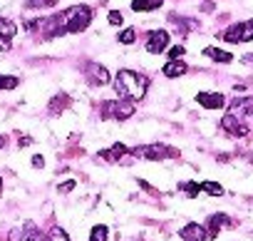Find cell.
Segmentation results:
<instances>
[{"instance_id":"cell-9","label":"cell","mask_w":253,"mask_h":241,"mask_svg":"<svg viewBox=\"0 0 253 241\" xmlns=\"http://www.w3.org/2000/svg\"><path fill=\"white\" fill-rule=\"evenodd\" d=\"M221 127H223L228 135H233V137H246V135H248V125H243L241 119H238L236 114H231V112L221 119Z\"/></svg>"},{"instance_id":"cell-5","label":"cell","mask_w":253,"mask_h":241,"mask_svg":"<svg viewBox=\"0 0 253 241\" xmlns=\"http://www.w3.org/2000/svg\"><path fill=\"white\" fill-rule=\"evenodd\" d=\"M221 38H223L226 43H251V40H253V20L236 23V25L226 28Z\"/></svg>"},{"instance_id":"cell-22","label":"cell","mask_w":253,"mask_h":241,"mask_svg":"<svg viewBox=\"0 0 253 241\" xmlns=\"http://www.w3.org/2000/svg\"><path fill=\"white\" fill-rule=\"evenodd\" d=\"M57 0H28V8H52Z\"/></svg>"},{"instance_id":"cell-29","label":"cell","mask_w":253,"mask_h":241,"mask_svg":"<svg viewBox=\"0 0 253 241\" xmlns=\"http://www.w3.org/2000/svg\"><path fill=\"white\" fill-rule=\"evenodd\" d=\"M8 241H23V236H20V231L15 229V231H10V236H8Z\"/></svg>"},{"instance_id":"cell-32","label":"cell","mask_w":253,"mask_h":241,"mask_svg":"<svg viewBox=\"0 0 253 241\" xmlns=\"http://www.w3.org/2000/svg\"><path fill=\"white\" fill-rule=\"evenodd\" d=\"M0 189H3V179H0Z\"/></svg>"},{"instance_id":"cell-14","label":"cell","mask_w":253,"mask_h":241,"mask_svg":"<svg viewBox=\"0 0 253 241\" xmlns=\"http://www.w3.org/2000/svg\"><path fill=\"white\" fill-rule=\"evenodd\" d=\"M186 70H189V67H186V62H181V60H169V62L164 65V70H162V72H164L167 77H181Z\"/></svg>"},{"instance_id":"cell-17","label":"cell","mask_w":253,"mask_h":241,"mask_svg":"<svg viewBox=\"0 0 253 241\" xmlns=\"http://www.w3.org/2000/svg\"><path fill=\"white\" fill-rule=\"evenodd\" d=\"M201 192H206V194H211V196H221V194H223V187L216 184V182H204V184H201Z\"/></svg>"},{"instance_id":"cell-10","label":"cell","mask_w":253,"mask_h":241,"mask_svg":"<svg viewBox=\"0 0 253 241\" xmlns=\"http://www.w3.org/2000/svg\"><path fill=\"white\" fill-rule=\"evenodd\" d=\"M196 102L201 107H206V109H221L226 104V97L218 95V92H199L196 95Z\"/></svg>"},{"instance_id":"cell-20","label":"cell","mask_w":253,"mask_h":241,"mask_svg":"<svg viewBox=\"0 0 253 241\" xmlns=\"http://www.w3.org/2000/svg\"><path fill=\"white\" fill-rule=\"evenodd\" d=\"M89 241H107V226H94L92 234H89Z\"/></svg>"},{"instance_id":"cell-1","label":"cell","mask_w":253,"mask_h":241,"mask_svg":"<svg viewBox=\"0 0 253 241\" xmlns=\"http://www.w3.org/2000/svg\"><path fill=\"white\" fill-rule=\"evenodd\" d=\"M147 87H149V80L132 70H119L114 77V90L122 99H132V102L142 99L147 95Z\"/></svg>"},{"instance_id":"cell-25","label":"cell","mask_w":253,"mask_h":241,"mask_svg":"<svg viewBox=\"0 0 253 241\" xmlns=\"http://www.w3.org/2000/svg\"><path fill=\"white\" fill-rule=\"evenodd\" d=\"M122 20H124V18H122L119 10H112V13H109V23H112V25H122Z\"/></svg>"},{"instance_id":"cell-16","label":"cell","mask_w":253,"mask_h":241,"mask_svg":"<svg viewBox=\"0 0 253 241\" xmlns=\"http://www.w3.org/2000/svg\"><path fill=\"white\" fill-rule=\"evenodd\" d=\"M204 55H206V57H211V60H216V62H231V60H233V55H231V52L218 50V48H206V50H204Z\"/></svg>"},{"instance_id":"cell-13","label":"cell","mask_w":253,"mask_h":241,"mask_svg":"<svg viewBox=\"0 0 253 241\" xmlns=\"http://www.w3.org/2000/svg\"><path fill=\"white\" fill-rule=\"evenodd\" d=\"M228 224H231V219H228L226 214H213V216L209 219V229H206V231H209V239H213V236L221 231V226H228Z\"/></svg>"},{"instance_id":"cell-11","label":"cell","mask_w":253,"mask_h":241,"mask_svg":"<svg viewBox=\"0 0 253 241\" xmlns=\"http://www.w3.org/2000/svg\"><path fill=\"white\" fill-rule=\"evenodd\" d=\"M181 239H186V241H206L209 239V231L201 224H186L181 229Z\"/></svg>"},{"instance_id":"cell-19","label":"cell","mask_w":253,"mask_h":241,"mask_svg":"<svg viewBox=\"0 0 253 241\" xmlns=\"http://www.w3.org/2000/svg\"><path fill=\"white\" fill-rule=\"evenodd\" d=\"M67 104H70V97H67V95H60V97H55V99L50 102V109L57 112V109H65Z\"/></svg>"},{"instance_id":"cell-21","label":"cell","mask_w":253,"mask_h":241,"mask_svg":"<svg viewBox=\"0 0 253 241\" xmlns=\"http://www.w3.org/2000/svg\"><path fill=\"white\" fill-rule=\"evenodd\" d=\"M13 87H18V77L0 75V90H13Z\"/></svg>"},{"instance_id":"cell-28","label":"cell","mask_w":253,"mask_h":241,"mask_svg":"<svg viewBox=\"0 0 253 241\" xmlns=\"http://www.w3.org/2000/svg\"><path fill=\"white\" fill-rule=\"evenodd\" d=\"M75 189V182H65V184H60V194H67V192H72Z\"/></svg>"},{"instance_id":"cell-24","label":"cell","mask_w":253,"mask_h":241,"mask_svg":"<svg viewBox=\"0 0 253 241\" xmlns=\"http://www.w3.org/2000/svg\"><path fill=\"white\" fill-rule=\"evenodd\" d=\"M50 241H70V236H67L62 229H52V231H50Z\"/></svg>"},{"instance_id":"cell-6","label":"cell","mask_w":253,"mask_h":241,"mask_svg":"<svg viewBox=\"0 0 253 241\" xmlns=\"http://www.w3.org/2000/svg\"><path fill=\"white\" fill-rule=\"evenodd\" d=\"M167 45H169V33L167 30H152L147 35V52L159 55V52L167 50Z\"/></svg>"},{"instance_id":"cell-2","label":"cell","mask_w":253,"mask_h":241,"mask_svg":"<svg viewBox=\"0 0 253 241\" xmlns=\"http://www.w3.org/2000/svg\"><path fill=\"white\" fill-rule=\"evenodd\" d=\"M92 20V10L87 5H72L62 13V23H65V33H82Z\"/></svg>"},{"instance_id":"cell-4","label":"cell","mask_w":253,"mask_h":241,"mask_svg":"<svg viewBox=\"0 0 253 241\" xmlns=\"http://www.w3.org/2000/svg\"><path fill=\"white\" fill-rule=\"evenodd\" d=\"M134 157H144V159H176L179 149L174 147H164V145H142L132 149Z\"/></svg>"},{"instance_id":"cell-18","label":"cell","mask_w":253,"mask_h":241,"mask_svg":"<svg viewBox=\"0 0 253 241\" xmlns=\"http://www.w3.org/2000/svg\"><path fill=\"white\" fill-rule=\"evenodd\" d=\"M134 40H137L134 28H126V30H122V33H119V43H124V45H132Z\"/></svg>"},{"instance_id":"cell-7","label":"cell","mask_w":253,"mask_h":241,"mask_svg":"<svg viewBox=\"0 0 253 241\" xmlns=\"http://www.w3.org/2000/svg\"><path fill=\"white\" fill-rule=\"evenodd\" d=\"M18 33V25L13 20H5V18H0V50L8 52L13 48V38Z\"/></svg>"},{"instance_id":"cell-26","label":"cell","mask_w":253,"mask_h":241,"mask_svg":"<svg viewBox=\"0 0 253 241\" xmlns=\"http://www.w3.org/2000/svg\"><path fill=\"white\" fill-rule=\"evenodd\" d=\"M181 55H184V48H181V45H176V48L169 50V57H171V60H179Z\"/></svg>"},{"instance_id":"cell-8","label":"cell","mask_w":253,"mask_h":241,"mask_svg":"<svg viewBox=\"0 0 253 241\" xmlns=\"http://www.w3.org/2000/svg\"><path fill=\"white\" fill-rule=\"evenodd\" d=\"M84 75H87V80H89L92 85H99V87L109 85V72H107V67H104V65L89 62V65L84 67Z\"/></svg>"},{"instance_id":"cell-31","label":"cell","mask_w":253,"mask_h":241,"mask_svg":"<svg viewBox=\"0 0 253 241\" xmlns=\"http://www.w3.org/2000/svg\"><path fill=\"white\" fill-rule=\"evenodd\" d=\"M3 147H5V137H3V135H0V149H3Z\"/></svg>"},{"instance_id":"cell-30","label":"cell","mask_w":253,"mask_h":241,"mask_svg":"<svg viewBox=\"0 0 253 241\" xmlns=\"http://www.w3.org/2000/svg\"><path fill=\"white\" fill-rule=\"evenodd\" d=\"M33 164H35V167H42L45 159H42V157H33Z\"/></svg>"},{"instance_id":"cell-12","label":"cell","mask_w":253,"mask_h":241,"mask_svg":"<svg viewBox=\"0 0 253 241\" xmlns=\"http://www.w3.org/2000/svg\"><path fill=\"white\" fill-rule=\"evenodd\" d=\"M126 154H129V149H126L124 145H114L112 149H102V152H99V157L107 159V162H119V159H124Z\"/></svg>"},{"instance_id":"cell-27","label":"cell","mask_w":253,"mask_h":241,"mask_svg":"<svg viewBox=\"0 0 253 241\" xmlns=\"http://www.w3.org/2000/svg\"><path fill=\"white\" fill-rule=\"evenodd\" d=\"M25 241H45V236H42L40 231H30V234L25 236Z\"/></svg>"},{"instance_id":"cell-23","label":"cell","mask_w":253,"mask_h":241,"mask_svg":"<svg viewBox=\"0 0 253 241\" xmlns=\"http://www.w3.org/2000/svg\"><path fill=\"white\" fill-rule=\"evenodd\" d=\"M181 189H184L189 196H196V194L201 192V184H196V182H186V184H181Z\"/></svg>"},{"instance_id":"cell-3","label":"cell","mask_w":253,"mask_h":241,"mask_svg":"<svg viewBox=\"0 0 253 241\" xmlns=\"http://www.w3.org/2000/svg\"><path fill=\"white\" fill-rule=\"evenodd\" d=\"M102 117H114V119H129L134 114V102L132 99H109L99 107Z\"/></svg>"},{"instance_id":"cell-15","label":"cell","mask_w":253,"mask_h":241,"mask_svg":"<svg viewBox=\"0 0 253 241\" xmlns=\"http://www.w3.org/2000/svg\"><path fill=\"white\" fill-rule=\"evenodd\" d=\"M164 0H132V10L137 13H149V10H157Z\"/></svg>"}]
</instances>
